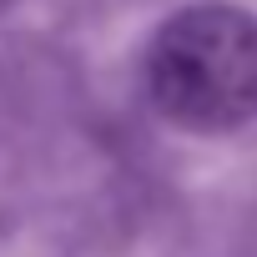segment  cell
I'll use <instances>...</instances> for the list:
<instances>
[{"mask_svg":"<svg viewBox=\"0 0 257 257\" xmlns=\"http://www.w3.org/2000/svg\"><path fill=\"white\" fill-rule=\"evenodd\" d=\"M147 86L167 121L202 137L257 121V16L232 6L177 11L147 51Z\"/></svg>","mask_w":257,"mask_h":257,"instance_id":"1","label":"cell"}]
</instances>
